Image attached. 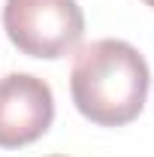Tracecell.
I'll return each instance as SVG.
<instances>
[{"label": "cell", "mask_w": 154, "mask_h": 157, "mask_svg": "<svg viewBox=\"0 0 154 157\" xmlns=\"http://www.w3.org/2000/svg\"><path fill=\"white\" fill-rule=\"evenodd\" d=\"M148 63L124 39H97L79 48L70 73L73 103L100 127H124L139 118L148 97Z\"/></svg>", "instance_id": "1"}, {"label": "cell", "mask_w": 154, "mask_h": 157, "mask_svg": "<svg viewBox=\"0 0 154 157\" xmlns=\"http://www.w3.org/2000/svg\"><path fill=\"white\" fill-rule=\"evenodd\" d=\"M3 27L21 55L55 60L82 42L85 15L76 0H6Z\"/></svg>", "instance_id": "2"}, {"label": "cell", "mask_w": 154, "mask_h": 157, "mask_svg": "<svg viewBox=\"0 0 154 157\" xmlns=\"http://www.w3.org/2000/svg\"><path fill=\"white\" fill-rule=\"evenodd\" d=\"M55 121V94L39 76L9 73L0 78V148L37 142Z\"/></svg>", "instance_id": "3"}, {"label": "cell", "mask_w": 154, "mask_h": 157, "mask_svg": "<svg viewBox=\"0 0 154 157\" xmlns=\"http://www.w3.org/2000/svg\"><path fill=\"white\" fill-rule=\"evenodd\" d=\"M145 3H148V6H151V9H154V0H145Z\"/></svg>", "instance_id": "4"}, {"label": "cell", "mask_w": 154, "mask_h": 157, "mask_svg": "<svg viewBox=\"0 0 154 157\" xmlns=\"http://www.w3.org/2000/svg\"><path fill=\"white\" fill-rule=\"evenodd\" d=\"M55 157H60V154H55Z\"/></svg>", "instance_id": "5"}]
</instances>
